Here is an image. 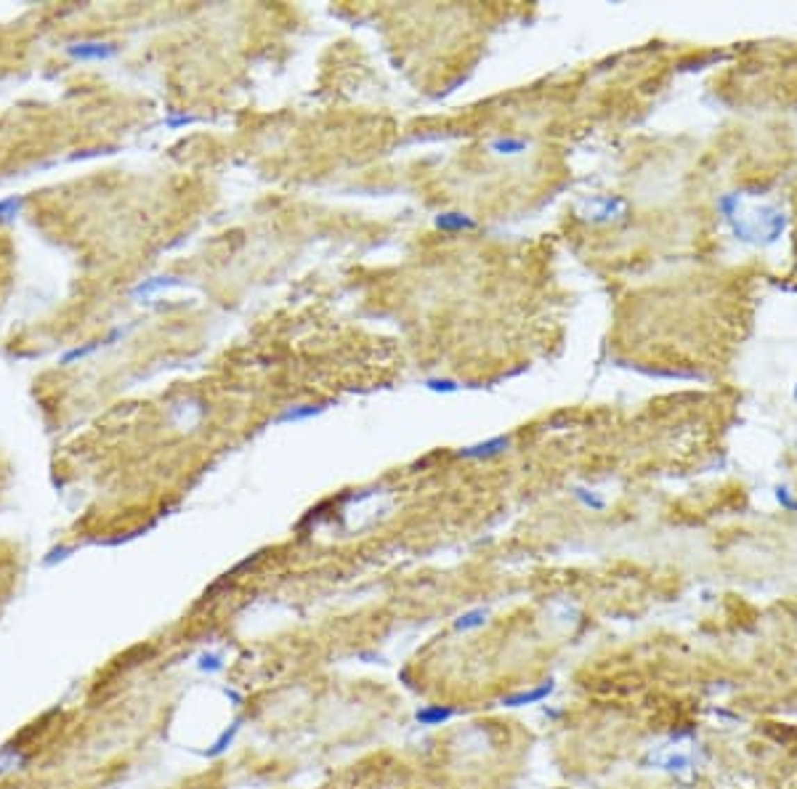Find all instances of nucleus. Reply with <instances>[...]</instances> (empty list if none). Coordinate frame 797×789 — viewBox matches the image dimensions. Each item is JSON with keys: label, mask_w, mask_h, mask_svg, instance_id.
Listing matches in <instances>:
<instances>
[{"label": "nucleus", "mask_w": 797, "mask_h": 789, "mask_svg": "<svg viewBox=\"0 0 797 789\" xmlns=\"http://www.w3.org/2000/svg\"><path fill=\"white\" fill-rule=\"evenodd\" d=\"M511 447V436H495L489 441H482V444H470V447L457 449V457L460 460H489V457H497V455H505Z\"/></svg>", "instance_id": "nucleus-1"}, {"label": "nucleus", "mask_w": 797, "mask_h": 789, "mask_svg": "<svg viewBox=\"0 0 797 789\" xmlns=\"http://www.w3.org/2000/svg\"><path fill=\"white\" fill-rule=\"evenodd\" d=\"M67 54H69L72 59H80V61H101V59L115 56L117 48L112 43H77V45H69Z\"/></svg>", "instance_id": "nucleus-2"}, {"label": "nucleus", "mask_w": 797, "mask_h": 789, "mask_svg": "<svg viewBox=\"0 0 797 789\" xmlns=\"http://www.w3.org/2000/svg\"><path fill=\"white\" fill-rule=\"evenodd\" d=\"M454 715H457L454 707H447V704H428V707H420V710L415 713V720H418L420 726H444Z\"/></svg>", "instance_id": "nucleus-3"}, {"label": "nucleus", "mask_w": 797, "mask_h": 789, "mask_svg": "<svg viewBox=\"0 0 797 789\" xmlns=\"http://www.w3.org/2000/svg\"><path fill=\"white\" fill-rule=\"evenodd\" d=\"M434 224H436V229L447 231V234H457V231L476 229V221H473L470 215H466V213H441V215H436Z\"/></svg>", "instance_id": "nucleus-4"}, {"label": "nucleus", "mask_w": 797, "mask_h": 789, "mask_svg": "<svg viewBox=\"0 0 797 789\" xmlns=\"http://www.w3.org/2000/svg\"><path fill=\"white\" fill-rule=\"evenodd\" d=\"M550 691H553V685L550 683H542V685H537V688H529V691H516V694L502 697V707H524V704H534V701L545 699Z\"/></svg>", "instance_id": "nucleus-5"}, {"label": "nucleus", "mask_w": 797, "mask_h": 789, "mask_svg": "<svg viewBox=\"0 0 797 789\" xmlns=\"http://www.w3.org/2000/svg\"><path fill=\"white\" fill-rule=\"evenodd\" d=\"M527 147L529 141L521 136H497L489 144V149L495 154H521V152H527Z\"/></svg>", "instance_id": "nucleus-6"}, {"label": "nucleus", "mask_w": 797, "mask_h": 789, "mask_svg": "<svg viewBox=\"0 0 797 789\" xmlns=\"http://www.w3.org/2000/svg\"><path fill=\"white\" fill-rule=\"evenodd\" d=\"M486 619H489V609L479 606V609H470V611H466V614H460V617L454 619V630H457V633L479 630V627H484Z\"/></svg>", "instance_id": "nucleus-7"}, {"label": "nucleus", "mask_w": 797, "mask_h": 789, "mask_svg": "<svg viewBox=\"0 0 797 789\" xmlns=\"http://www.w3.org/2000/svg\"><path fill=\"white\" fill-rule=\"evenodd\" d=\"M327 407H322V404H301V407H290V409H285L282 415L277 417V423H298V420H309V417H316L322 415Z\"/></svg>", "instance_id": "nucleus-8"}, {"label": "nucleus", "mask_w": 797, "mask_h": 789, "mask_svg": "<svg viewBox=\"0 0 797 789\" xmlns=\"http://www.w3.org/2000/svg\"><path fill=\"white\" fill-rule=\"evenodd\" d=\"M24 763H27V755H22V752H16V749H3V752H0V779L19 771Z\"/></svg>", "instance_id": "nucleus-9"}, {"label": "nucleus", "mask_w": 797, "mask_h": 789, "mask_svg": "<svg viewBox=\"0 0 797 789\" xmlns=\"http://www.w3.org/2000/svg\"><path fill=\"white\" fill-rule=\"evenodd\" d=\"M237 731H240V723H234L231 729H226L224 733H221V736L215 739V745H213V749H211V752H208V755H211V758H215V755H221V752H224L226 747H229V745H231V742H234Z\"/></svg>", "instance_id": "nucleus-10"}, {"label": "nucleus", "mask_w": 797, "mask_h": 789, "mask_svg": "<svg viewBox=\"0 0 797 789\" xmlns=\"http://www.w3.org/2000/svg\"><path fill=\"white\" fill-rule=\"evenodd\" d=\"M197 667H199L202 672H221V670H224V656L202 654V656H199V662H197Z\"/></svg>", "instance_id": "nucleus-11"}, {"label": "nucleus", "mask_w": 797, "mask_h": 789, "mask_svg": "<svg viewBox=\"0 0 797 789\" xmlns=\"http://www.w3.org/2000/svg\"><path fill=\"white\" fill-rule=\"evenodd\" d=\"M425 388H431V391H444V393H454V391H460V383L457 380H441V377H428L425 380Z\"/></svg>", "instance_id": "nucleus-12"}, {"label": "nucleus", "mask_w": 797, "mask_h": 789, "mask_svg": "<svg viewBox=\"0 0 797 789\" xmlns=\"http://www.w3.org/2000/svg\"><path fill=\"white\" fill-rule=\"evenodd\" d=\"M167 284H176V279H151V282H141L133 290V295H149L160 287H167Z\"/></svg>", "instance_id": "nucleus-13"}, {"label": "nucleus", "mask_w": 797, "mask_h": 789, "mask_svg": "<svg viewBox=\"0 0 797 789\" xmlns=\"http://www.w3.org/2000/svg\"><path fill=\"white\" fill-rule=\"evenodd\" d=\"M19 210H22V200H19V197L3 200V202H0V218H14Z\"/></svg>", "instance_id": "nucleus-14"}, {"label": "nucleus", "mask_w": 797, "mask_h": 789, "mask_svg": "<svg viewBox=\"0 0 797 789\" xmlns=\"http://www.w3.org/2000/svg\"><path fill=\"white\" fill-rule=\"evenodd\" d=\"M574 494H577V497H580V500H582L585 505H590V507H603L601 500H595L593 494H585V489H577V491H574Z\"/></svg>", "instance_id": "nucleus-15"}, {"label": "nucleus", "mask_w": 797, "mask_h": 789, "mask_svg": "<svg viewBox=\"0 0 797 789\" xmlns=\"http://www.w3.org/2000/svg\"><path fill=\"white\" fill-rule=\"evenodd\" d=\"M189 122H195V117H186V115H179V117H170V120H167V125H170V128H179V125H189Z\"/></svg>", "instance_id": "nucleus-16"}]
</instances>
